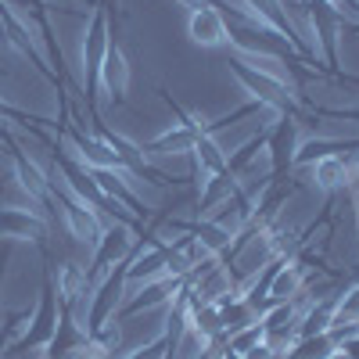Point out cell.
Returning <instances> with one entry per match:
<instances>
[{"instance_id": "6da1fadb", "label": "cell", "mask_w": 359, "mask_h": 359, "mask_svg": "<svg viewBox=\"0 0 359 359\" xmlns=\"http://www.w3.org/2000/svg\"><path fill=\"white\" fill-rule=\"evenodd\" d=\"M226 50H230V62L245 65V69H252V72H259V76H266V79H273L277 86L287 90V94L302 97V90H298V79H294L291 65L284 62L280 54L266 50V47H255V43H241V40H233Z\"/></svg>"}, {"instance_id": "7a4b0ae2", "label": "cell", "mask_w": 359, "mask_h": 359, "mask_svg": "<svg viewBox=\"0 0 359 359\" xmlns=\"http://www.w3.org/2000/svg\"><path fill=\"white\" fill-rule=\"evenodd\" d=\"M306 284H309V266L302 255L287 252L284 259L273 262L269 269V280H266V291L259 294L262 306H277V302H291V298L306 294Z\"/></svg>"}, {"instance_id": "3957f363", "label": "cell", "mask_w": 359, "mask_h": 359, "mask_svg": "<svg viewBox=\"0 0 359 359\" xmlns=\"http://www.w3.org/2000/svg\"><path fill=\"white\" fill-rule=\"evenodd\" d=\"M187 40L201 50H226L237 36L226 22V15L212 4H201V8H191L187 11Z\"/></svg>"}, {"instance_id": "277c9868", "label": "cell", "mask_w": 359, "mask_h": 359, "mask_svg": "<svg viewBox=\"0 0 359 359\" xmlns=\"http://www.w3.org/2000/svg\"><path fill=\"white\" fill-rule=\"evenodd\" d=\"M223 4L237 15V18H241L248 29H255V33L259 36H273L277 43H284L294 57H306V50H302V43H298L291 33H287V29L273 18V15H269L266 8H262V0H223Z\"/></svg>"}, {"instance_id": "5b68a950", "label": "cell", "mask_w": 359, "mask_h": 359, "mask_svg": "<svg viewBox=\"0 0 359 359\" xmlns=\"http://www.w3.org/2000/svg\"><path fill=\"white\" fill-rule=\"evenodd\" d=\"M111 36H108V15L104 8L94 11V18H90L86 33H83V50H79V62H83V86L90 90L97 83V69L104 62V50H108Z\"/></svg>"}, {"instance_id": "8992f818", "label": "cell", "mask_w": 359, "mask_h": 359, "mask_svg": "<svg viewBox=\"0 0 359 359\" xmlns=\"http://www.w3.org/2000/svg\"><path fill=\"white\" fill-rule=\"evenodd\" d=\"M130 79H133V72H130V57H126L123 47L111 40L108 50H104V62H101V69H97V86H101L104 101H126V94H130Z\"/></svg>"}, {"instance_id": "52a82bcc", "label": "cell", "mask_w": 359, "mask_h": 359, "mask_svg": "<svg viewBox=\"0 0 359 359\" xmlns=\"http://www.w3.org/2000/svg\"><path fill=\"white\" fill-rule=\"evenodd\" d=\"M47 233V219H43V208H15L4 205L0 208V237H18V241H40Z\"/></svg>"}, {"instance_id": "ba28073f", "label": "cell", "mask_w": 359, "mask_h": 359, "mask_svg": "<svg viewBox=\"0 0 359 359\" xmlns=\"http://www.w3.org/2000/svg\"><path fill=\"white\" fill-rule=\"evenodd\" d=\"M298 169H306V180H309L320 194H338V191H345V155H341V151L316 155V158H309L306 165H298Z\"/></svg>"}, {"instance_id": "9c48e42d", "label": "cell", "mask_w": 359, "mask_h": 359, "mask_svg": "<svg viewBox=\"0 0 359 359\" xmlns=\"http://www.w3.org/2000/svg\"><path fill=\"white\" fill-rule=\"evenodd\" d=\"M208 348H212V338H208L201 327L194 323V306H191L187 320L180 323V331H176V338H172L169 359H205Z\"/></svg>"}, {"instance_id": "30bf717a", "label": "cell", "mask_w": 359, "mask_h": 359, "mask_svg": "<svg viewBox=\"0 0 359 359\" xmlns=\"http://www.w3.org/2000/svg\"><path fill=\"white\" fill-rule=\"evenodd\" d=\"M11 169H15L18 191L33 201V205H40V201L47 198V191H50V176H47L33 158H25V155H15V158H11Z\"/></svg>"}, {"instance_id": "8fae6325", "label": "cell", "mask_w": 359, "mask_h": 359, "mask_svg": "<svg viewBox=\"0 0 359 359\" xmlns=\"http://www.w3.org/2000/svg\"><path fill=\"white\" fill-rule=\"evenodd\" d=\"M90 284V266H79V262H62L54 273V287H57V298H62L65 306H72L76 298L86 291Z\"/></svg>"}, {"instance_id": "7c38bea8", "label": "cell", "mask_w": 359, "mask_h": 359, "mask_svg": "<svg viewBox=\"0 0 359 359\" xmlns=\"http://www.w3.org/2000/svg\"><path fill=\"white\" fill-rule=\"evenodd\" d=\"M316 4H320V8H327L331 15H338V18H345V22H355V25H359V15L352 11L348 0H316Z\"/></svg>"}, {"instance_id": "4fadbf2b", "label": "cell", "mask_w": 359, "mask_h": 359, "mask_svg": "<svg viewBox=\"0 0 359 359\" xmlns=\"http://www.w3.org/2000/svg\"><path fill=\"white\" fill-rule=\"evenodd\" d=\"M316 359H355V352L348 348V345H331L323 355H316Z\"/></svg>"}, {"instance_id": "5bb4252c", "label": "cell", "mask_w": 359, "mask_h": 359, "mask_svg": "<svg viewBox=\"0 0 359 359\" xmlns=\"http://www.w3.org/2000/svg\"><path fill=\"white\" fill-rule=\"evenodd\" d=\"M180 4H184V8L191 11V8H201V4H212V0H180Z\"/></svg>"}]
</instances>
